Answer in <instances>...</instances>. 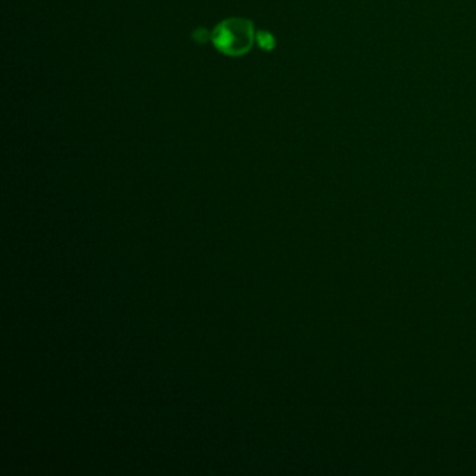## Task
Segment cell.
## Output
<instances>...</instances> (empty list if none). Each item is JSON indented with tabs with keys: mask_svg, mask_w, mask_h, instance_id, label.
I'll list each match as a JSON object with an SVG mask.
<instances>
[{
	"mask_svg": "<svg viewBox=\"0 0 476 476\" xmlns=\"http://www.w3.org/2000/svg\"><path fill=\"white\" fill-rule=\"evenodd\" d=\"M193 38L199 44H205L208 39H211V32H208L205 28H199L193 34Z\"/></svg>",
	"mask_w": 476,
	"mask_h": 476,
	"instance_id": "obj_3",
	"label": "cell"
},
{
	"mask_svg": "<svg viewBox=\"0 0 476 476\" xmlns=\"http://www.w3.org/2000/svg\"><path fill=\"white\" fill-rule=\"evenodd\" d=\"M211 41L221 52L239 58L250 51L254 42V25L250 20L232 17L219 22L211 32Z\"/></svg>",
	"mask_w": 476,
	"mask_h": 476,
	"instance_id": "obj_1",
	"label": "cell"
},
{
	"mask_svg": "<svg viewBox=\"0 0 476 476\" xmlns=\"http://www.w3.org/2000/svg\"><path fill=\"white\" fill-rule=\"evenodd\" d=\"M256 35H257V37H256V39H257V44L260 45L263 49H272V48H274L275 41H274V38H272L271 34L260 31V32H257Z\"/></svg>",
	"mask_w": 476,
	"mask_h": 476,
	"instance_id": "obj_2",
	"label": "cell"
}]
</instances>
